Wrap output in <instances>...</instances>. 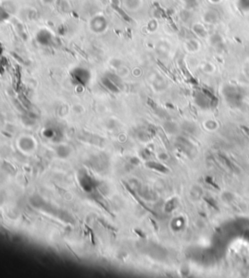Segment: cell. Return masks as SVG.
I'll return each instance as SVG.
<instances>
[{"label": "cell", "mask_w": 249, "mask_h": 278, "mask_svg": "<svg viewBox=\"0 0 249 278\" xmlns=\"http://www.w3.org/2000/svg\"><path fill=\"white\" fill-rule=\"evenodd\" d=\"M107 27H108V22H107V19L103 15H95L92 17V20L90 21V27L92 32L100 34L103 33L104 31H106Z\"/></svg>", "instance_id": "6da1fadb"}, {"label": "cell", "mask_w": 249, "mask_h": 278, "mask_svg": "<svg viewBox=\"0 0 249 278\" xmlns=\"http://www.w3.org/2000/svg\"><path fill=\"white\" fill-rule=\"evenodd\" d=\"M37 41L40 42L41 44L46 45L47 43L51 42L52 39H53V35L50 31H48L47 29H42L40 30L38 33H37Z\"/></svg>", "instance_id": "7a4b0ae2"}]
</instances>
